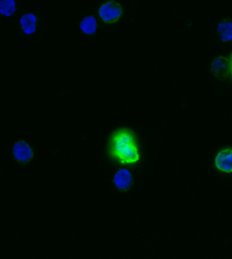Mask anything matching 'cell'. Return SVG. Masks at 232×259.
<instances>
[{"mask_svg":"<svg viewBox=\"0 0 232 259\" xmlns=\"http://www.w3.org/2000/svg\"><path fill=\"white\" fill-rule=\"evenodd\" d=\"M217 33L219 38L223 42H227L232 40V21L231 20H222L218 23Z\"/></svg>","mask_w":232,"mask_h":259,"instance_id":"8","label":"cell"},{"mask_svg":"<svg viewBox=\"0 0 232 259\" xmlns=\"http://www.w3.org/2000/svg\"><path fill=\"white\" fill-rule=\"evenodd\" d=\"M36 23H37V19L34 14L31 13L22 15L20 19L21 28L23 30V33L27 35H31L36 31Z\"/></svg>","mask_w":232,"mask_h":259,"instance_id":"7","label":"cell"},{"mask_svg":"<svg viewBox=\"0 0 232 259\" xmlns=\"http://www.w3.org/2000/svg\"><path fill=\"white\" fill-rule=\"evenodd\" d=\"M215 166L225 174H232V149H223L215 158Z\"/></svg>","mask_w":232,"mask_h":259,"instance_id":"4","label":"cell"},{"mask_svg":"<svg viewBox=\"0 0 232 259\" xmlns=\"http://www.w3.org/2000/svg\"><path fill=\"white\" fill-rule=\"evenodd\" d=\"M123 13L122 6L116 2H108L101 5L99 9V15L102 21L106 23H115L120 20Z\"/></svg>","mask_w":232,"mask_h":259,"instance_id":"2","label":"cell"},{"mask_svg":"<svg viewBox=\"0 0 232 259\" xmlns=\"http://www.w3.org/2000/svg\"><path fill=\"white\" fill-rule=\"evenodd\" d=\"M80 29L82 33H85L86 35H93L96 34V31L98 29V22L97 19L92 17V15H88V17H85L84 20L80 22Z\"/></svg>","mask_w":232,"mask_h":259,"instance_id":"9","label":"cell"},{"mask_svg":"<svg viewBox=\"0 0 232 259\" xmlns=\"http://www.w3.org/2000/svg\"><path fill=\"white\" fill-rule=\"evenodd\" d=\"M211 71L216 78L224 80L225 78H227L229 73L231 72L230 61L224 56H219L217 58H215L211 63Z\"/></svg>","mask_w":232,"mask_h":259,"instance_id":"3","label":"cell"},{"mask_svg":"<svg viewBox=\"0 0 232 259\" xmlns=\"http://www.w3.org/2000/svg\"><path fill=\"white\" fill-rule=\"evenodd\" d=\"M230 68H231V73H232V57H231V61H230Z\"/></svg>","mask_w":232,"mask_h":259,"instance_id":"11","label":"cell"},{"mask_svg":"<svg viewBox=\"0 0 232 259\" xmlns=\"http://www.w3.org/2000/svg\"><path fill=\"white\" fill-rule=\"evenodd\" d=\"M132 183V176L130 172L125 168H121L120 171H117L115 176H114V184L117 190H120L122 192L128 191L131 186Z\"/></svg>","mask_w":232,"mask_h":259,"instance_id":"6","label":"cell"},{"mask_svg":"<svg viewBox=\"0 0 232 259\" xmlns=\"http://www.w3.org/2000/svg\"><path fill=\"white\" fill-rule=\"evenodd\" d=\"M13 155L15 157V159H18L19 162H22V163L29 162L34 156L33 150H31L29 144L23 142V141H19V142L14 144Z\"/></svg>","mask_w":232,"mask_h":259,"instance_id":"5","label":"cell"},{"mask_svg":"<svg viewBox=\"0 0 232 259\" xmlns=\"http://www.w3.org/2000/svg\"><path fill=\"white\" fill-rule=\"evenodd\" d=\"M15 12L14 0H2L0 2V13L5 17H11Z\"/></svg>","mask_w":232,"mask_h":259,"instance_id":"10","label":"cell"},{"mask_svg":"<svg viewBox=\"0 0 232 259\" xmlns=\"http://www.w3.org/2000/svg\"><path fill=\"white\" fill-rule=\"evenodd\" d=\"M109 155L121 164H135L141 159L135 135L129 129L115 132L109 143Z\"/></svg>","mask_w":232,"mask_h":259,"instance_id":"1","label":"cell"}]
</instances>
